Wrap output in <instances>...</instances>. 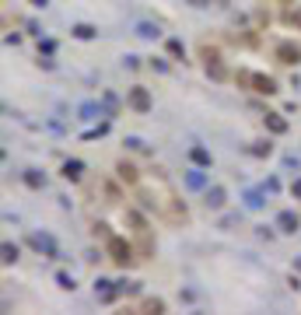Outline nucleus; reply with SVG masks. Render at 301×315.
<instances>
[{
  "label": "nucleus",
  "mask_w": 301,
  "mask_h": 315,
  "mask_svg": "<svg viewBox=\"0 0 301 315\" xmlns=\"http://www.w3.org/2000/svg\"><path fill=\"white\" fill-rule=\"evenodd\" d=\"M105 252H109V259L116 263V266H133V259H137V245H130L126 238H119V235H109L105 238Z\"/></svg>",
  "instance_id": "f257e3e1"
},
{
  "label": "nucleus",
  "mask_w": 301,
  "mask_h": 315,
  "mask_svg": "<svg viewBox=\"0 0 301 315\" xmlns=\"http://www.w3.org/2000/svg\"><path fill=\"white\" fill-rule=\"evenodd\" d=\"M126 102H130V109H137V112H150V91L144 88V84H133L130 88V95H126Z\"/></svg>",
  "instance_id": "f03ea898"
},
{
  "label": "nucleus",
  "mask_w": 301,
  "mask_h": 315,
  "mask_svg": "<svg viewBox=\"0 0 301 315\" xmlns=\"http://www.w3.org/2000/svg\"><path fill=\"white\" fill-rule=\"evenodd\" d=\"M273 56H277L280 63H287V67H298V63H301V46H294V42H277Z\"/></svg>",
  "instance_id": "7ed1b4c3"
},
{
  "label": "nucleus",
  "mask_w": 301,
  "mask_h": 315,
  "mask_svg": "<svg viewBox=\"0 0 301 315\" xmlns=\"http://www.w3.org/2000/svg\"><path fill=\"white\" fill-rule=\"evenodd\" d=\"M277 228L287 231V235H294V231L301 228V217H298L294 210H280V214H277Z\"/></svg>",
  "instance_id": "20e7f679"
},
{
  "label": "nucleus",
  "mask_w": 301,
  "mask_h": 315,
  "mask_svg": "<svg viewBox=\"0 0 301 315\" xmlns=\"http://www.w3.org/2000/svg\"><path fill=\"white\" fill-rule=\"evenodd\" d=\"M28 245L39 249V252H49V256H60V252H56V242L49 238V235H28Z\"/></svg>",
  "instance_id": "39448f33"
},
{
  "label": "nucleus",
  "mask_w": 301,
  "mask_h": 315,
  "mask_svg": "<svg viewBox=\"0 0 301 315\" xmlns=\"http://www.w3.org/2000/svg\"><path fill=\"white\" fill-rule=\"evenodd\" d=\"M252 91H259V95H277V81L266 77V74H256L252 77Z\"/></svg>",
  "instance_id": "423d86ee"
},
{
  "label": "nucleus",
  "mask_w": 301,
  "mask_h": 315,
  "mask_svg": "<svg viewBox=\"0 0 301 315\" xmlns=\"http://www.w3.org/2000/svg\"><path fill=\"white\" fill-rule=\"evenodd\" d=\"M116 172H119V179H123V182H130V186H137V182H140V172H137V165H133V161H119V168H116Z\"/></svg>",
  "instance_id": "0eeeda50"
},
{
  "label": "nucleus",
  "mask_w": 301,
  "mask_h": 315,
  "mask_svg": "<svg viewBox=\"0 0 301 315\" xmlns=\"http://www.w3.org/2000/svg\"><path fill=\"white\" fill-rule=\"evenodd\" d=\"M266 130L270 133H287V119L280 112H266Z\"/></svg>",
  "instance_id": "6e6552de"
},
{
  "label": "nucleus",
  "mask_w": 301,
  "mask_h": 315,
  "mask_svg": "<svg viewBox=\"0 0 301 315\" xmlns=\"http://www.w3.org/2000/svg\"><path fill=\"white\" fill-rule=\"evenodd\" d=\"M81 172H84V165H81V161H63V172H60V175H63V179H70V182H77V179H81Z\"/></svg>",
  "instance_id": "1a4fd4ad"
},
{
  "label": "nucleus",
  "mask_w": 301,
  "mask_h": 315,
  "mask_svg": "<svg viewBox=\"0 0 301 315\" xmlns=\"http://www.w3.org/2000/svg\"><path fill=\"white\" fill-rule=\"evenodd\" d=\"M207 207H224V189L221 186H214V189H207Z\"/></svg>",
  "instance_id": "9d476101"
},
{
  "label": "nucleus",
  "mask_w": 301,
  "mask_h": 315,
  "mask_svg": "<svg viewBox=\"0 0 301 315\" xmlns=\"http://www.w3.org/2000/svg\"><path fill=\"white\" fill-rule=\"evenodd\" d=\"M252 77H256L252 70H238V74H235V84H238V88H249V91H252Z\"/></svg>",
  "instance_id": "9b49d317"
},
{
  "label": "nucleus",
  "mask_w": 301,
  "mask_h": 315,
  "mask_svg": "<svg viewBox=\"0 0 301 315\" xmlns=\"http://www.w3.org/2000/svg\"><path fill=\"white\" fill-rule=\"evenodd\" d=\"M189 158H193L196 165H210V151H207V147H193V151H189Z\"/></svg>",
  "instance_id": "f8f14e48"
},
{
  "label": "nucleus",
  "mask_w": 301,
  "mask_h": 315,
  "mask_svg": "<svg viewBox=\"0 0 301 315\" xmlns=\"http://www.w3.org/2000/svg\"><path fill=\"white\" fill-rule=\"evenodd\" d=\"M140 308H144V312H154V315H158V312H165V301H161V298H147Z\"/></svg>",
  "instance_id": "ddd939ff"
},
{
  "label": "nucleus",
  "mask_w": 301,
  "mask_h": 315,
  "mask_svg": "<svg viewBox=\"0 0 301 315\" xmlns=\"http://www.w3.org/2000/svg\"><path fill=\"white\" fill-rule=\"evenodd\" d=\"M25 182H28V186H32V189H39V186H42V182H46V179H42V175H39V172H35V168H28V172H25Z\"/></svg>",
  "instance_id": "4468645a"
},
{
  "label": "nucleus",
  "mask_w": 301,
  "mask_h": 315,
  "mask_svg": "<svg viewBox=\"0 0 301 315\" xmlns=\"http://www.w3.org/2000/svg\"><path fill=\"white\" fill-rule=\"evenodd\" d=\"M74 35H77V39H95L98 32H95L91 25H74Z\"/></svg>",
  "instance_id": "2eb2a0df"
},
{
  "label": "nucleus",
  "mask_w": 301,
  "mask_h": 315,
  "mask_svg": "<svg viewBox=\"0 0 301 315\" xmlns=\"http://www.w3.org/2000/svg\"><path fill=\"white\" fill-rule=\"evenodd\" d=\"M126 217H130V224H133V228H137V231H147V221H144V217H140V214H137V210H130V214H126Z\"/></svg>",
  "instance_id": "dca6fc26"
},
{
  "label": "nucleus",
  "mask_w": 301,
  "mask_h": 315,
  "mask_svg": "<svg viewBox=\"0 0 301 315\" xmlns=\"http://www.w3.org/2000/svg\"><path fill=\"white\" fill-rule=\"evenodd\" d=\"M56 284H60L63 291H74V277H70V273H56Z\"/></svg>",
  "instance_id": "f3484780"
},
{
  "label": "nucleus",
  "mask_w": 301,
  "mask_h": 315,
  "mask_svg": "<svg viewBox=\"0 0 301 315\" xmlns=\"http://www.w3.org/2000/svg\"><path fill=\"white\" fill-rule=\"evenodd\" d=\"M14 259H18V245L4 242V263H14Z\"/></svg>",
  "instance_id": "a211bd4d"
},
{
  "label": "nucleus",
  "mask_w": 301,
  "mask_h": 315,
  "mask_svg": "<svg viewBox=\"0 0 301 315\" xmlns=\"http://www.w3.org/2000/svg\"><path fill=\"white\" fill-rule=\"evenodd\" d=\"M249 151H252V154H259V158H263V154H270V151H273V144H270V140H266V144H252V147H249Z\"/></svg>",
  "instance_id": "6ab92c4d"
},
{
  "label": "nucleus",
  "mask_w": 301,
  "mask_h": 315,
  "mask_svg": "<svg viewBox=\"0 0 301 315\" xmlns=\"http://www.w3.org/2000/svg\"><path fill=\"white\" fill-rule=\"evenodd\" d=\"M137 35H144V39H154V35H158V28H154V25H140V28H137Z\"/></svg>",
  "instance_id": "aec40b11"
},
{
  "label": "nucleus",
  "mask_w": 301,
  "mask_h": 315,
  "mask_svg": "<svg viewBox=\"0 0 301 315\" xmlns=\"http://www.w3.org/2000/svg\"><path fill=\"white\" fill-rule=\"evenodd\" d=\"M287 21H291L294 28H301V7H294V11H287Z\"/></svg>",
  "instance_id": "412c9836"
},
{
  "label": "nucleus",
  "mask_w": 301,
  "mask_h": 315,
  "mask_svg": "<svg viewBox=\"0 0 301 315\" xmlns=\"http://www.w3.org/2000/svg\"><path fill=\"white\" fill-rule=\"evenodd\" d=\"M186 182H189L193 189H200V186H203V175H200V172H189V179H186Z\"/></svg>",
  "instance_id": "4be33fe9"
},
{
  "label": "nucleus",
  "mask_w": 301,
  "mask_h": 315,
  "mask_svg": "<svg viewBox=\"0 0 301 315\" xmlns=\"http://www.w3.org/2000/svg\"><path fill=\"white\" fill-rule=\"evenodd\" d=\"M168 53H172V56H182V42H179V39H172V42H168Z\"/></svg>",
  "instance_id": "5701e85b"
},
{
  "label": "nucleus",
  "mask_w": 301,
  "mask_h": 315,
  "mask_svg": "<svg viewBox=\"0 0 301 315\" xmlns=\"http://www.w3.org/2000/svg\"><path fill=\"white\" fill-rule=\"evenodd\" d=\"M95 235H102V238H109V224H102V221H98V224H95Z\"/></svg>",
  "instance_id": "b1692460"
},
{
  "label": "nucleus",
  "mask_w": 301,
  "mask_h": 315,
  "mask_svg": "<svg viewBox=\"0 0 301 315\" xmlns=\"http://www.w3.org/2000/svg\"><path fill=\"white\" fill-rule=\"evenodd\" d=\"M291 193H294L298 200H301V179H294V182H291Z\"/></svg>",
  "instance_id": "393cba45"
},
{
  "label": "nucleus",
  "mask_w": 301,
  "mask_h": 315,
  "mask_svg": "<svg viewBox=\"0 0 301 315\" xmlns=\"http://www.w3.org/2000/svg\"><path fill=\"white\" fill-rule=\"evenodd\" d=\"M189 4H193V7H207V0H189Z\"/></svg>",
  "instance_id": "a878e982"
},
{
  "label": "nucleus",
  "mask_w": 301,
  "mask_h": 315,
  "mask_svg": "<svg viewBox=\"0 0 301 315\" xmlns=\"http://www.w3.org/2000/svg\"><path fill=\"white\" fill-rule=\"evenodd\" d=\"M32 4H35V7H46V4H49V0H32Z\"/></svg>",
  "instance_id": "bb28decb"
},
{
  "label": "nucleus",
  "mask_w": 301,
  "mask_h": 315,
  "mask_svg": "<svg viewBox=\"0 0 301 315\" xmlns=\"http://www.w3.org/2000/svg\"><path fill=\"white\" fill-rule=\"evenodd\" d=\"M280 4H294V0H280Z\"/></svg>",
  "instance_id": "cd10ccee"
}]
</instances>
